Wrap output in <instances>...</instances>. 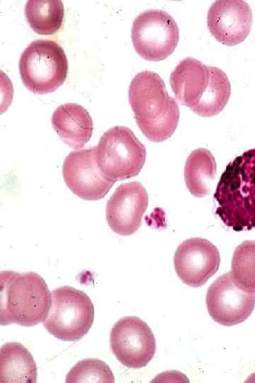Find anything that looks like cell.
Here are the masks:
<instances>
[{
  "label": "cell",
  "instance_id": "obj_13",
  "mask_svg": "<svg viewBox=\"0 0 255 383\" xmlns=\"http://www.w3.org/2000/svg\"><path fill=\"white\" fill-rule=\"evenodd\" d=\"M148 194L138 182L120 184L106 204V216L110 229L121 235H130L140 228L148 206Z\"/></svg>",
  "mask_w": 255,
  "mask_h": 383
},
{
  "label": "cell",
  "instance_id": "obj_3",
  "mask_svg": "<svg viewBox=\"0 0 255 383\" xmlns=\"http://www.w3.org/2000/svg\"><path fill=\"white\" fill-rule=\"evenodd\" d=\"M128 94L137 126L146 138L159 143L173 135L179 120V109L158 74L139 72L131 81Z\"/></svg>",
  "mask_w": 255,
  "mask_h": 383
},
{
  "label": "cell",
  "instance_id": "obj_20",
  "mask_svg": "<svg viewBox=\"0 0 255 383\" xmlns=\"http://www.w3.org/2000/svg\"><path fill=\"white\" fill-rule=\"evenodd\" d=\"M66 382H114V376L109 366L96 358L79 361L67 373Z\"/></svg>",
  "mask_w": 255,
  "mask_h": 383
},
{
  "label": "cell",
  "instance_id": "obj_6",
  "mask_svg": "<svg viewBox=\"0 0 255 383\" xmlns=\"http://www.w3.org/2000/svg\"><path fill=\"white\" fill-rule=\"evenodd\" d=\"M23 84L36 94L55 91L65 81L68 62L63 48L51 40H36L24 50L19 60Z\"/></svg>",
  "mask_w": 255,
  "mask_h": 383
},
{
  "label": "cell",
  "instance_id": "obj_17",
  "mask_svg": "<svg viewBox=\"0 0 255 383\" xmlns=\"http://www.w3.org/2000/svg\"><path fill=\"white\" fill-rule=\"evenodd\" d=\"M216 173V162L207 149L198 148L188 157L184 167L186 187L191 194L203 197L208 194Z\"/></svg>",
  "mask_w": 255,
  "mask_h": 383
},
{
  "label": "cell",
  "instance_id": "obj_2",
  "mask_svg": "<svg viewBox=\"0 0 255 383\" xmlns=\"http://www.w3.org/2000/svg\"><path fill=\"white\" fill-rule=\"evenodd\" d=\"M214 198L215 213L225 225L235 231L255 228V148L227 165Z\"/></svg>",
  "mask_w": 255,
  "mask_h": 383
},
{
  "label": "cell",
  "instance_id": "obj_1",
  "mask_svg": "<svg viewBox=\"0 0 255 383\" xmlns=\"http://www.w3.org/2000/svg\"><path fill=\"white\" fill-rule=\"evenodd\" d=\"M170 84L176 99L203 117L221 112L231 94L230 81L222 70L192 57L177 65L170 75Z\"/></svg>",
  "mask_w": 255,
  "mask_h": 383
},
{
  "label": "cell",
  "instance_id": "obj_8",
  "mask_svg": "<svg viewBox=\"0 0 255 383\" xmlns=\"http://www.w3.org/2000/svg\"><path fill=\"white\" fill-rule=\"evenodd\" d=\"M131 38L136 52L144 59L160 61L175 50L179 40L178 26L170 14L151 9L133 21Z\"/></svg>",
  "mask_w": 255,
  "mask_h": 383
},
{
  "label": "cell",
  "instance_id": "obj_15",
  "mask_svg": "<svg viewBox=\"0 0 255 383\" xmlns=\"http://www.w3.org/2000/svg\"><path fill=\"white\" fill-rule=\"evenodd\" d=\"M51 121L60 138L72 148H82L92 135V118L81 105L67 103L58 106Z\"/></svg>",
  "mask_w": 255,
  "mask_h": 383
},
{
  "label": "cell",
  "instance_id": "obj_5",
  "mask_svg": "<svg viewBox=\"0 0 255 383\" xmlns=\"http://www.w3.org/2000/svg\"><path fill=\"white\" fill-rule=\"evenodd\" d=\"M51 294L50 307L42 321L45 329L61 340L81 339L94 319V307L89 296L69 286L56 288Z\"/></svg>",
  "mask_w": 255,
  "mask_h": 383
},
{
  "label": "cell",
  "instance_id": "obj_18",
  "mask_svg": "<svg viewBox=\"0 0 255 383\" xmlns=\"http://www.w3.org/2000/svg\"><path fill=\"white\" fill-rule=\"evenodd\" d=\"M64 14V5L60 0H30L25 6L30 27L40 35L57 33L62 26Z\"/></svg>",
  "mask_w": 255,
  "mask_h": 383
},
{
  "label": "cell",
  "instance_id": "obj_19",
  "mask_svg": "<svg viewBox=\"0 0 255 383\" xmlns=\"http://www.w3.org/2000/svg\"><path fill=\"white\" fill-rule=\"evenodd\" d=\"M230 272L241 289L255 293V240H246L236 248Z\"/></svg>",
  "mask_w": 255,
  "mask_h": 383
},
{
  "label": "cell",
  "instance_id": "obj_11",
  "mask_svg": "<svg viewBox=\"0 0 255 383\" xmlns=\"http://www.w3.org/2000/svg\"><path fill=\"white\" fill-rule=\"evenodd\" d=\"M206 306L215 322L231 326L243 322L251 315L255 306V293L241 289L229 272L209 287Z\"/></svg>",
  "mask_w": 255,
  "mask_h": 383
},
{
  "label": "cell",
  "instance_id": "obj_14",
  "mask_svg": "<svg viewBox=\"0 0 255 383\" xmlns=\"http://www.w3.org/2000/svg\"><path fill=\"white\" fill-rule=\"evenodd\" d=\"M207 24L217 41L227 46L236 45L250 33L251 10L242 0L216 1L208 10Z\"/></svg>",
  "mask_w": 255,
  "mask_h": 383
},
{
  "label": "cell",
  "instance_id": "obj_4",
  "mask_svg": "<svg viewBox=\"0 0 255 383\" xmlns=\"http://www.w3.org/2000/svg\"><path fill=\"white\" fill-rule=\"evenodd\" d=\"M0 322L31 327L42 322L48 313L52 294L45 279L33 272L0 273Z\"/></svg>",
  "mask_w": 255,
  "mask_h": 383
},
{
  "label": "cell",
  "instance_id": "obj_16",
  "mask_svg": "<svg viewBox=\"0 0 255 383\" xmlns=\"http://www.w3.org/2000/svg\"><path fill=\"white\" fill-rule=\"evenodd\" d=\"M37 366L30 351L17 342L4 343L0 349L1 383H34Z\"/></svg>",
  "mask_w": 255,
  "mask_h": 383
},
{
  "label": "cell",
  "instance_id": "obj_12",
  "mask_svg": "<svg viewBox=\"0 0 255 383\" xmlns=\"http://www.w3.org/2000/svg\"><path fill=\"white\" fill-rule=\"evenodd\" d=\"M220 262L217 248L201 238L187 239L177 248L174 264L177 275L186 284L198 287L217 271Z\"/></svg>",
  "mask_w": 255,
  "mask_h": 383
},
{
  "label": "cell",
  "instance_id": "obj_7",
  "mask_svg": "<svg viewBox=\"0 0 255 383\" xmlns=\"http://www.w3.org/2000/svg\"><path fill=\"white\" fill-rule=\"evenodd\" d=\"M96 157L101 172L115 182L140 173L146 150L130 128L117 126L102 135L96 147Z\"/></svg>",
  "mask_w": 255,
  "mask_h": 383
},
{
  "label": "cell",
  "instance_id": "obj_10",
  "mask_svg": "<svg viewBox=\"0 0 255 383\" xmlns=\"http://www.w3.org/2000/svg\"><path fill=\"white\" fill-rule=\"evenodd\" d=\"M62 174L67 187L85 200L103 198L115 183L100 170L96 147L71 152L64 161Z\"/></svg>",
  "mask_w": 255,
  "mask_h": 383
},
{
  "label": "cell",
  "instance_id": "obj_9",
  "mask_svg": "<svg viewBox=\"0 0 255 383\" xmlns=\"http://www.w3.org/2000/svg\"><path fill=\"white\" fill-rule=\"evenodd\" d=\"M110 346L122 365L137 369L146 366L153 358L156 340L144 321L137 316H125L113 326Z\"/></svg>",
  "mask_w": 255,
  "mask_h": 383
}]
</instances>
